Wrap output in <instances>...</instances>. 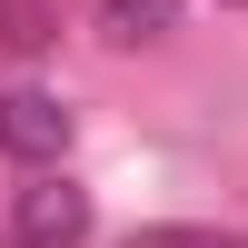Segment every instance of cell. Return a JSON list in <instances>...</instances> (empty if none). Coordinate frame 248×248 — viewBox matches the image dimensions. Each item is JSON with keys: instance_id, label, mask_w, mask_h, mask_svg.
<instances>
[{"instance_id": "3957f363", "label": "cell", "mask_w": 248, "mask_h": 248, "mask_svg": "<svg viewBox=\"0 0 248 248\" xmlns=\"http://www.w3.org/2000/svg\"><path fill=\"white\" fill-rule=\"evenodd\" d=\"M179 20V0H99V30L109 40H159Z\"/></svg>"}, {"instance_id": "277c9868", "label": "cell", "mask_w": 248, "mask_h": 248, "mask_svg": "<svg viewBox=\"0 0 248 248\" xmlns=\"http://www.w3.org/2000/svg\"><path fill=\"white\" fill-rule=\"evenodd\" d=\"M139 248H229V238H209V229H149Z\"/></svg>"}, {"instance_id": "6da1fadb", "label": "cell", "mask_w": 248, "mask_h": 248, "mask_svg": "<svg viewBox=\"0 0 248 248\" xmlns=\"http://www.w3.org/2000/svg\"><path fill=\"white\" fill-rule=\"evenodd\" d=\"M10 238H20V248H79V238H90V189H70V179H40V189H20Z\"/></svg>"}, {"instance_id": "7a4b0ae2", "label": "cell", "mask_w": 248, "mask_h": 248, "mask_svg": "<svg viewBox=\"0 0 248 248\" xmlns=\"http://www.w3.org/2000/svg\"><path fill=\"white\" fill-rule=\"evenodd\" d=\"M0 149L10 159H60L70 149V109H60L50 90H10L0 99Z\"/></svg>"}]
</instances>
